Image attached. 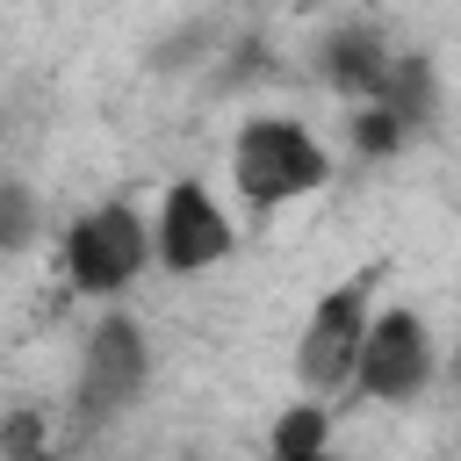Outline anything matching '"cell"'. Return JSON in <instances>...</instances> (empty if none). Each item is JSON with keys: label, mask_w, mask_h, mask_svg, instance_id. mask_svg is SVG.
Wrapping results in <instances>:
<instances>
[{"label": "cell", "mask_w": 461, "mask_h": 461, "mask_svg": "<svg viewBox=\"0 0 461 461\" xmlns=\"http://www.w3.org/2000/svg\"><path fill=\"white\" fill-rule=\"evenodd\" d=\"M267 461H331V454L317 447V454H267Z\"/></svg>", "instance_id": "obj_12"}, {"label": "cell", "mask_w": 461, "mask_h": 461, "mask_svg": "<svg viewBox=\"0 0 461 461\" xmlns=\"http://www.w3.org/2000/svg\"><path fill=\"white\" fill-rule=\"evenodd\" d=\"M389 65H396V58L382 50V36H375V29H331V36H324V50H317L324 86H339L346 101H382Z\"/></svg>", "instance_id": "obj_7"}, {"label": "cell", "mask_w": 461, "mask_h": 461, "mask_svg": "<svg viewBox=\"0 0 461 461\" xmlns=\"http://www.w3.org/2000/svg\"><path fill=\"white\" fill-rule=\"evenodd\" d=\"M230 245H238V230L216 209V194L202 180H173L158 202V223H151V259L166 274H202V267L230 259Z\"/></svg>", "instance_id": "obj_4"}, {"label": "cell", "mask_w": 461, "mask_h": 461, "mask_svg": "<svg viewBox=\"0 0 461 461\" xmlns=\"http://www.w3.org/2000/svg\"><path fill=\"white\" fill-rule=\"evenodd\" d=\"M151 259V223L130 202H101L65 230V274L79 295H122Z\"/></svg>", "instance_id": "obj_2"}, {"label": "cell", "mask_w": 461, "mask_h": 461, "mask_svg": "<svg viewBox=\"0 0 461 461\" xmlns=\"http://www.w3.org/2000/svg\"><path fill=\"white\" fill-rule=\"evenodd\" d=\"M454 396H461V353H454Z\"/></svg>", "instance_id": "obj_13"}, {"label": "cell", "mask_w": 461, "mask_h": 461, "mask_svg": "<svg viewBox=\"0 0 461 461\" xmlns=\"http://www.w3.org/2000/svg\"><path fill=\"white\" fill-rule=\"evenodd\" d=\"M324 432H331L324 403H288V411L274 418V454H317Z\"/></svg>", "instance_id": "obj_10"}, {"label": "cell", "mask_w": 461, "mask_h": 461, "mask_svg": "<svg viewBox=\"0 0 461 461\" xmlns=\"http://www.w3.org/2000/svg\"><path fill=\"white\" fill-rule=\"evenodd\" d=\"M22 245H36V194L14 173H0V252H22Z\"/></svg>", "instance_id": "obj_11"}, {"label": "cell", "mask_w": 461, "mask_h": 461, "mask_svg": "<svg viewBox=\"0 0 461 461\" xmlns=\"http://www.w3.org/2000/svg\"><path fill=\"white\" fill-rule=\"evenodd\" d=\"M425 382H432V331H425V317L418 310H382L367 324L353 389L375 396V403H411Z\"/></svg>", "instance_id": "obj_6"}, {"label": "cell", "mask_w": 461, "mask_h": 461, "mask_svg": "<svg viewBox=\"0 0 461 461\" xmlns=\"http://www.w3.org/2000/svg\"><path fill=\"white\" fill-rule=\"evenodd\" d=\"M144 367H151V346H144V331L115 310V317H101L94 331H86V360H79V425H101V418H115V411H130L137 403V389H144Z\"/></svg>", "instance_id": "obj_5"}, {"label": "cell", "mask_w": 461, "mask_h": 461, "mask_svg": "<svg viewBox=\"0 0 461 461\" xmlns=\"http://www.w3.org/2000/svg\"><path fill=\"white\" fill-rule=\"evenodd\" d=\"M403 115L396 108H382V101H360V115H353V151L360 158H389V151H403Z\"/></svg>", "instance_id": "obj_9"}, {"label": "cell", "mask_w": 461, "mask_h": 461, "mask_svg": "<svg viewBox=\"0 0 461 461\" xmlns=\"http://www.w3.org/2000/svg\"><path fill=\"white\" fill-rule=\"evenodd\" d=\"M230 180L252 209H281V202L317 194L331 180V151L288 115H252L230 144Z\"/></svg>", "instance_id": "obj_1"}, {"label": "cell", "mask_w": 461, "mask_h": 461, "mask_svg": "<svg viewBox=\"0 0 461 461\" xmlns=\"http://www.w3.org/2000/svg\"><path fill=\"white\" fill-rule=\"evenodd\" d=\"M382 108H396L411 130H418V122H432V58H425V50H403V58L389 65Z\"/></svg>", "instance_id": "obj_8"}, {"label": "cell", "mask_w": 461, "mask_h": 461, "mask_svg": "<svg viewBox=\"0 0 461 461\" xmlns=\"http://www.w3.org/2000/svg\"><path fill=\"white\" fill-rule=\"evenodd\" d=\"M367 295H375V274H353V281H339L317 310H310V324H303V346H295V375L317 389V396H331V389H353V367H360V346H367Z\"/></svg>", "instance_id": "obj_3"}]
</instances>
